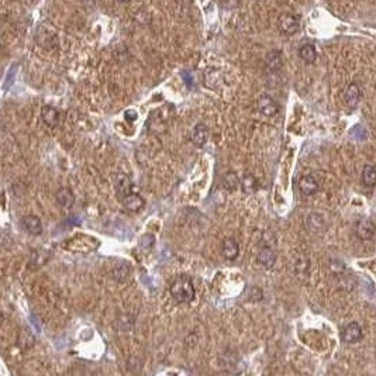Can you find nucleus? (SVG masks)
Returning <instances> with one entry per match:
<instances>
[{
	"instance_id": "nucleus-1",
	"label": "nucleus",
	"mask_w": 376,
	"mask_h": 376,
	"mask_svg": "<svg viewBox=\"0 0 376 376\" xmlns=\"http://www.w3.org/2000/svg\"><path fill=\"white\" fill-rule=\"evenodd\" d=\"M171 294L178 303H190L195 299V286L192 279L186 275L178 276L171 285Z\"/></svg>"
},
{
	"instance_id": "nucleus-2",
	"label": "nucleus",
	"mask_w": 376,
	"mask_h": 376,
	"mask_svg": "<svg viewBox=\"0 0 376 376\" xmlns=\"http://www.w3.org/2000/svg\"><path fill=\"white\" fill-rule=\"evenodd\" d=\"M362 339V327L356 321L348 323L342 328L341 332V341L345 344H356Z\"/></svg>"
},
{
	"instance_id": "nucleus-3",
	"label": "nucleus",
	"mask_w": 376,
	"mask_h": 376,
	"mask_svg": "<svg viewBox=\"0 0 376 376\" xmlns=\"http://www.w3.org/2000/svg\"><path fill=\"white\" fill-rule=\"evenodd\" d=\"M278 27L279 31L285 36H293L299 31V19L290 13H285L279 17Z\"/></svg>"
},
{
	"instance_id": "nucleus-4",
	"label": "nucleus",
	"mask_w": 376,
	"mask_h": 376,
	"mask_svg": "<svg viewBox=\"0 0 376 376\" xmlns=\"http://www.w3.org/2000/svg\"><path fill=\"white\" fill-rule=\"evenodd\" d=\"M114 188H116V193L117 197L123 200L124 197H127L128 195L133 193V182L128 178L127 175L124 173H117L114 176Z\"/></svg>"
},
{
	"instance_id": "nucleus-5",
	"label": "nucleus",
	"mask_w": 376,
	"mask_h": 376,
	"mask_svg": "<svg viewBox=\"0 0 376 376\" xmlns=\"http://www.w3.org/2000/svg\"><path fill=\"white\" fill-rule=\"evenodd\" d=\"M258 110L266 117H273L279 112L278 102L269 95H262L258 99Z\"/></svg>"
},
{
	"instance_id": "nucleus-6",
	"label": "nucleus",
	"mask_w": 376,
	"mask_h": 376,
	"mask_svg": "<svg viewBox=\"0 0 376 376\" xmlns=\"http://www.w3.org/2000/svg\"><path fill=\"white\" fill-rule=\"evenodd\" d=\"M376 226L370 218H361L356 223V234L361 240H372L375 237Z\"/></svg>"
},
{
	"instance_id": "nucleus-7",
	"label": "nucleus",
	"mask_w": 376,
	"mask_h": 376,
	"mask_svg": "<svg viewBox=\"0 0 376 376\" xmlns=\"http://www.w3.org/2000/svg\"><path fill=\"white\" fill-rule=\"evenodd\" d=\"M320 188V183L317 181L316 176L313 175H303L299 181V189L304 196L316 195Z\"/></svg>"
},
{
	"instance_id": "nucleus-8",
	"label": "nucleus",
	"mask_w": 376,
	"mask_h": 376,
	"mask_svg": "<svg viewBox=\"0 0 376 376\" xmlns=\"http://www.w3.org/2000/svg\"><path fill=\"white\" fill-rule=\"evenodd\" d=\"M265 67L266 71L271 74H278L283 67V60H282V53L279 50H272L271 53L266 54L265 57Z\"/></svg>"
},
{
	"instance_id": "nucleus-9",
	"label": "nucleus",
	"mask_w": 376,
	"mask_h": 376,
	"mask_svg": "<svg viewBox=\"0 0 376 376\" xmlns=\"http://www.w3.org/2000/svg\"><path fill=\"white\" fill-rule=\"evenodd\" d=\"M220 251H221V255L224 256L228 261H234L238 254H240V244L234 238H226L221 242V247H220Z\"/></svg>"
},
{
	"instance_id": "nucleus-10",
	"label": "nucleus",
	"mask_w": 376,
	"mask_h": 376,
	"mask_svg": "<svg viewBox=\"0 0 376 376\" xmlns=\"http://www.w3.org/2000/svg\"><path fill=\"white\" fill-rule=\"evenodd\" d=\"M209 128L203 123H199L193 127L192 131V143L195 144L196 147H203L204 144L207 143L209 140Z\"/></svg>"
},
{
	"instance_id": "nucleus-11",
	"label": "nucleus",
	"mask_w": 376,
	"mask_h": 376,
	"mask_svg": "<svg viewBox=\"0 0 376 376\" xmlns=\"http://www.w3.org/2000/svg\"><path fill=\"white\" fill-rule=\"evenodd\" d=\"M22 224L27 230V233H30L31 235H40L43 233V223L37 216H33V214L24 216Z\"/></svg>"
},
{
	"instance_id": "nucleus-12",
	"label": "nucleus",
	"mask_w": 376,
	"mask_h": 376,
	"mask_svg": "<svg viewBox=\"0 0 376 376\" xmlns=\"http://www.w3.org/2000/svg\"><path fill=\"white\" fill-rule=\"evenodd\" d=\"M57 202L64 209H71L75 203V195L69 188H60L57 190Z\"/></svg>"
},
{
	"instance_id": "nucleus-13",
	"label": "nucleus",
	"mask_w": 376,
	"mask_h": 376,
	"mask_svg": "<svg viewBox=\"0 0 376 376\" xmlns=\"http://www.w3.org/2000/svg\"><path fill=\"white\" fill-rule=\"evenodd\" d=\"M41 119L50 127H57L60 123V112L53 106H44L41 109Z\"/></svg>"
},
{
	"instance_id": "nucleus-14",
	"label": "nucleus",
	"mask_w": 376,
	"mask_h": 376,
	"mask_svg": "<svg viewBox=\"0 0 376 376\" xmlns=\"http://www.w3.org/2000/svg\"><path fill=\"white\" fill-rule=\"evenodd\" d=\"M121 203H123V206H124L128 211L137 213V211H140L143 209L144 204H145V200H144L143 197L138 195V193H131V195H128L127 197H124V199L121 200Z\"/></svg>"
},
{
	"instance_id": "nucleus-15",
	"label": "nucleus",
	"mask_w": 376,
	"mask_h": 376,
	"mask_svg": "<svg viewBox=\"0 0 376 376\" xmlns=\"http://www.w3.org/2000/svg\"><path fill=\"white\" fill-rule=\"evenodd\" d=\"M307 228L314 234L323 233L324 228H325V221H324L323 216L318 213H311L307 217Z\"/></svg>"
},
{
	"instance_id": "nucleus-16",
	"label": "nucleus",
	"mask_w": 376,
	"mask_h": 376,
	"mask_svg": "<svg viewBox=\"0 0 376 376\" xmlns=\"http://www.w3.org/2000/svg\"><path fill=\"white\" fill-rule=\"evenodd\" d=\"M361 99V89L356 83H349L345 89V103L349 107H355Z\"/></svg>"
},
{
	"instance_id": "nucleus-17",
	"label": "nucleus",
	"mask_w": 376,
	"mask_h": 376,
	"mask_svg": "<svg viewBox=\"0 0 376 376\" xmlns=\"http://www.w3.org/2000/svg\"><path fill=\"white\" fill-rule=\"evenodd\" d=\"M258 261L265 268H272L276 262V252L269 247H263L258 254Z\"/></svg>"
},
{
	"instance_id": "nucleus-18",
	"label": "nucleus",
	"mask_w": 376,
	"mask_h": 376,
	"mask_svg": "<svg viewBox=\"0 0 376 376\" xmlns=\"http://www.w3.org/2000/svg\"><path fill=\"white\" fill-rule=\"evenodd\" d=\"M362 183L368 188H373L376 185V166L365 165L362 171Z\"/></svg>"
},
{
	"instance_id": "nucleus-19",
	"label": "nucleus",
	"mask_w": 376,
	"mask_h": 376,
	"mask_svg": "<svg viewBox=\"0 0 376 376\" xmlns=\"http://www.w3.org/2000/svg\"><path fill=\"white\" fill-rule=\"evenodd\" d=\"M299 57L307 64H313L317 60V51L313 44H304L299 48Z\"/></svg>"
},
{
	"instance_id": "nucleus-20",
	"label": "nucleus",
	"mask_w": 376,
	"mask_h": 376,
	"mask_svg": "<svg viewBox=\"0 0 376 376\" xmlns=\"http://www.w3.org/2000/svg\"><path fill=\"white\" fill-rule=\"evenodd\" d=\"M241 189L244 193H254L258 189V181H256L255 176L251 173H245L241 178Z\"/></svg>"
},
{
	"instance_id": "nucleus-21",
	"label": "nucleus",
	"mask_w": 376,
	"mask_h": 376,
	"mask_svg": "<svg viewBox=\"0 0 376 376\" xmlns=\"http://www.w3.org/2000/svg\"><path fill=\"white\" fill-rule=\"evenodd\" d=\"M223 185L228 190H234L238 185H241V179H238V176H237L235 172H228L223 178Z\"/></svg>"
},
{
	"instance_id": "nucleus-22",
	"label": "nucleus",
	"mask_w": 376,
	"mask_h": 376,
	"mask_svg": "<svg viewBox=\"0 0 376 376\" xmlns=\"http://www.w3.org/2000/svg\"><path fill=\"white\" fill-rule=\"evenodd\" d=\"M154 244H155V238L151 234H145V235L141 237V240H140V248L143 249V251H151V248L154 247Z\"/></svg>"
},
{
	"instance_id": "nucleus-23",
	"label": "nucleus",
	"mask_w": 376,
	"mask_h": 376,
	"mask_svg": "<svg viewBox=\"0 0 376 376\" xmlns=\"http://www.w3.org/2000/svg\"><path fill=\"white\" fill-rule=\"evenodd\" d=\"M351 136L353 137V138H356V140H365L366 138V130L365 128L362 127V126H355V127L351 130Z\"/></svg>"
},
{
	"instance_id": "nucleus-24",
	"label": "nucleus",
	"mask_w": 376,
	"mask_h": 376,
	"mask_svg": "<svg viewBox=\"0 0 376 376\" xmlns=\"http://www.w3.org/2000/svg\"><path fill=\"white\" fill-rule=\"evenodd\" d=\"M126 119L130 121H134L137 120V113L136 112H131V110H128L127 113H126Z\"/></svg>"
}]
</instances>
